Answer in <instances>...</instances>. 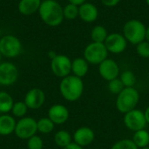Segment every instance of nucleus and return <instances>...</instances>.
I'll return each mask as SVG.
<instances>
[{
  "label": "nucleus",
  "instance_id": "obj_1",
  "mask_svg": "<svg viewBox=\"0 0 149 149\" xmlns=\"http://www.w3.org/2000/svg\"><path fill=\"white\" fill-rule=\"evenodd\" d=\"M41 20L47 25L55 27L58 26L64 20L63 7L56 0L42 1L38 9Z\"/></svg>",
  "mask_w": 149,
  "mask_h": 149
},
{
  "label": "nucleus",
  "instance_id": "obj_2",
  "mask_svg": "<svg viewBox=\"0 0 149 149\" xmlns=\"http://www.w3.org/2000/svg\"><path fill=\"white\" fill-rule=\"evenodd\" d=\"M59 93L69 102L79 100L84 93V82L82 79L73 74L63 78L59 83Z\"/></svg>",
  "mask_w": 149,
  "mask_h": 149
},
{
  "label": "nucleus",
  "instance_id": "obj_3",
  "mask_svg": "<svg viewBox=\"0 0 149 149\" xmlns=\"http://www.w3.org/2000/svg\"><path fill=\"white\" fill-rule=\"evenodd\" d=\"M140 101V93L134 87H125L118 95L115 101L117 110L125 114L136 108Z\"/></svg>",
  "mask_w": 149,
  "mask_h": 149
},
{
  "label": "nucleus",
  "instance_id": "obj_4",
  "mask_svg": "<svg viewBox=\"0 0 149 149\" xmlns=\"http://www.w3.org/2000/svg\"><path fill=\"white\" fill-rule=\"evenodd\" d=\"M147 26L139 19H130L123 26V35L127 41L132 45H138L146 40Z\"/></svg>",
  "mask_w": 149,
  "mask_h": 149
},
{
  "label": "nucleus",
  "instance_id": "obj_5",
  "mask_svg": "<svg viewBox=\"0 0 149 149\" xmlns=\"http://www.w3.org/2000/svg\"><path fill=\"white\" fill-rule=\"evenodd\" d=\"M108 51L104 43L91 42L88 44L83 52V58L89 63V65H99L101 62L108 57Z\"/></svg>",
  "mask_w": 149,
  "mask_h": 149
},
{
  "label": "nucleus",
  "instance_id": "obj_6",
  "mask_svg": "<svg viewBox=\"0 0 149 149\" xmlns=\"http://www.w3.org/2000/svg\"><path fill=\"white\" fill-rule=\"evenodd\" d=\"M22 52L20 40L13 35H5L0 38V53L9 58L17 57Z\"/></svg>",
  "mask_w": 149,
  "mask_h": 149
},
{
  "label": "nucleus",
  "instance_id": "obj_7",
  "mask_svg": "<svg viewBox=\"0 0 149 149\" xmlns=\"http://www.w3.org/2000/svg\"><path fill=\"white\" fill-rule=\"evenodd\" d=\"M38 133L37 120L32 117L25 116L16 123L14 134L20 140H28Z\"/></svg>",
  "mask_w": 149,
  "mask_h": 149
},
{
  "label": "nucleus",
  "instance_id": "obj_8",
  "mask_svg": "<svg viewBox=\"0 0 149 149\" xmlns=\"http://www.w3.org/2000/svg\"><path fill=\"white\" fill-rule=\"evenodd\" d=\"M123 122L125 127L134 133L141 129H145L148 125L144 112L137 108L125 113L123 117Z\"/></svg>",
  "mask_w": 149,
  "mask_h": 149
},
{
  "label": "nucleus",
  "instance_id": "obj_9",
  "mask_svg": "<svg viewBox=\"0 0 149 149\" xmlns=\"http://www.w3.org/2000/svg\"><path fill=\"white\" fill-rule=\"evenodd\" d=\"M51 70L58 78H65L72 72V60L64 54H58L51 60Z\"/></svg>",
  "mask_w": 149,
  "mask_h": 149
},
{
  "label": "nucleus",
  "instance_id": "obj_10",
  "mask_svg": "<svg viewBox=\"0 0 149 149\" xmlns=\"http://www.w3.org/2000/svg\"><path fill=\"white\" fill-rule=\"evenodd\" d=\"M127 41L123 34L119 32L109 33L107 39L104 42L108 52L113 54L122 53L127 46Z\"/></svg>",
  "mask_w": 149,
  "mask_h": 149
},
{
  "label": "nucleus",
  "instance_id": "obj_11",
  "mask_svg": "<svg viewBox=\"0 0 149 149\" xmlns=\"http://www.w3.org/2000/svg\"><path fill=\"white\" fill-rule=\"evenodd\" d=\"M18 79V69L11 62L0 63V84L9 86L17 82Z\"/></svg>",
  "mask_w": 149,
  "mask_h": 149
},
{
  "label": "nucleus",
  "instance_id": "obj_12",
  "mask_svg": "<svg viewBox=\"0 0 149 149\" xmlns=\"http://www.w3.org/2000/svg\"><path fill=\"white\" fill-rule=\"evenodd\" d=\"M99 73L103 79L109 82L119 77L120 66L115 60L107 58L99 65Z\"/></svg>",
  "mask_w": 149,
  "mask_h": 149
},
{
  "label": "nucleus",
  "instance_id": "obj_13",
  "mask_svg": "<svg viewBox=\"0 0 149 149\" xmlns=\"http://www.w3.org/2000/svg\"><path fill=\"white\" fill-rule=\"evenodd\" d=\"M45 101V92L38 87L30 89L24 95V102L29 109L38 110L39 109Z\"/></svg>",
  "mask_w": 149,
  "mask_h": 149
},
{
  "label": "nucleus",
  "instance_id": "obj_14",
  "mask_svg": "<svg viewBox=\"0 0 149 149\" xmlns=\"http://www.w3.org/2000/svg\"><path fill=\"white\" fill-rule=\"evenodd\" d=\"M94 139L95 133L89 127H80L72 134V141L82 148L91 145Z\"/></svg>",
  "mask_w": 149,
  "mask_h": 149
},
{
  "label": "nucleus",
  "instance_id": "obj_15",
  "mask_svg": "<svg viewBox=\"0 0 149 149\" xmlns=\"http://www.w3.org/2000/svg\"><path fill=\"white\" fill-rule=\"evenodd\" d=\"M69 116L70 113L65 106L62 104H55L50 107L47 117L55 125H63L68 120Z\"/></svg>",
  "mask_w": 149,
  "mask_h": 149
},
{
  "label": "nucleus",
  "instance_id": "obj_16",
  "mask_svg": "<svg viewBox=\"0 0 149 149\" xmlns=\"http://www.w3.org/2000/svg\"><path fill=\"white\" fill-rule=\"evenodd\" d=\"M79 17L85 23H93L99 17V10L93 3L86 2L79 6Z\"/></svg>",
  "mask_w": 149,
  "mask_h": 149
},
{
  "label": "nucleus",
  "instance_id": "obj_17",
  "mask_svg": "<svg viewBox=\"0 0 149 149\" xmlns=\"http://www.w3.org/2000/svg\"><path fill=\"white\" fill-rule=\"evenodd\" d=\"M17 120L8 113L0 114V135L8 136L14 133Z\"/></svg>",
  "mask_w": 149,
  "mask_h": 149
},
{
  "label": "nucleus",
  "instance_id": "obj_18",
  "mask_svg": "<svg viewBox=\"0 0 149 149\" xmlns=\"http://www.w3.org/2000/svg\"><path fill=\"white\" fill-rule=\"evenodd\" d=\"M41 0H20L17 5L18 11L24 16H31L38 11Z\"/></svg>",
  "mask_w": 149,
  "mask_h": 149
},
{
  "label": "nucleus",
  "instance_id": "obj_19",
  "mask_svg": "<svg viewBox=\"0 0 149 149\" xmlns=\"http://www.w3.org/2000/svg\"><path fill=\"white\" fill-rule=\"evenodd\" d=\"M89 71V63L84 58H76L72 60V73L79 78L85 77Z\"/></svg>",
  "mask_w": 149,
  "mask_h": 149
},
{
  "label": "nucleus",
  "instance_id": "obj_20",
  "mask_svg": "<svg viewBox=\"0 0 149 149\" xmlns=\"http://www.w3.org/2000/svg\"><path fill=\"white\" fill-rule=\"evenodd\" d=\"M55 144L61 148L70 145L72 141V135L66 130H59L54 135Z\"/></svg>",
  "mask_w": 149,
  "mask_h": 149
},
{
  "label": "nucleus",
  "instance_id": "obj_21",
  "mask_svg": "<svg viewBox=\"0 0 149 149\" xmlns=\"http://www.w3.org/2000/svg\"><path fill=\"white\" fill-rule=\"evenodd\" d=\"M132 141L139 149L149 146V132L146 129H141L134 132Z\"/></svg>",
  "mask_w": 149,
  "mask_h": 149
},
{
  "label": "nucleus",
  "instance_id": "obj_22",
  "mask_svg": "<svg viewBox=\"0 0 149 149\" xmlns=\"http://www.w3.org/2000/svg\"><path fill=\"white\" fill-rule=\"evenodd\" d=\"M14 100L12 96L5 92L1 91L0 92V113H8L11 111V108L13 107Z\"/></svg>",
  "mask_w": 149,
  "mask_h": 149
},
{
  "label": "nucleus",
  "instance_id": "obj_23",
  "mask_svg": "<svg viewBox=\"0 0 149 149\" xmlns=\"http://www.w3.org/2000/svg\"><path fill=\"white\" fill-rule=\"evenodd\" d=\"M108 31L106 29L105 26L98 24L93 26V28L91 31L90 36L92 42H97V43H104L108 36Z\"/></svg>",
  "mask_w": 149,
  "mask_h": 149
},
{
  "label": "nucleus",
  "instance_id": "obj_24",
  "mask_svg": "<svg viewBox=\"0 0 149 149\" xmlns=\"http://www.w3.org/2000/svg\"><path fill=\"white\" fill-rule=\"evenodd\" d=\"M54 127L55 124L48 117H43L37 120L38 132L42 134H48L52 133L54 130Z\"/></svg>",
  "mask_w": 149,
  "mask_h": 149
},
{
  "label": "nucleus",
  "instance_id": "obj_25",
  "mask_svg": "<svg viewBox=\"0 0 149 149\" xmlns=\"http://www.w3.org/2000/svg\"><path fill=\"white\" fill-rule=\"evenodd\" d=\"M28 107L27 106L25 105V103L23 101H17V102H14L13 104V107L11 108V114L13 117H17V118H24L25 117L27 112H28Z\"/></svg>",
  "mask_w": 149,
  "mask_h": 149
},
{
  "label": "nucleus",
  "instance_id": "obj_26",
  "mask_svg": "<svg viewBox=\"0 0 149 149\" xmlns=\"http://www.w3.org/2000/svg\"><path fill=\"white\" fill-rule=\"evenodd\" d=\"M120 79L125 87H134L136 84V76L130 70L122 72L120 75Z\"/></svg>",
  "mask_w": 149,
  "mask_h": 149
},
{
  "label": "nucleus",
  "instance_id": "obj_27",
  "mask_svg": "<svg viewBox=\"0 0 149 149\" xmlns=\"http://www.w3.org/2000/svg\"><path fill=\"white\" fill-rule=\"evenodd\" d=\"M64 17L68 20H73L79 17V6L73 3H68L65 7H63Z\"/></svg>",
  "mask_w": 149,
  "mask_h": 149
},
{
  "label": "nucleus",
  "instance_id": "obj_28",
  "mask_svg": "<svg viewBox=\"0 0 149 149\" xmlns=\"http://www.w3.org/2000/svg\"><path fill=\"white\" fill-rule=\"evenodd\" d=\"M111 149H139L136 145L134 143L132 140L129 139H122L117 141L113 146Z\"/></svg>",
  "mask_w": 149,
  "mask_h": 149
},
{
  "label": "nucleus",
  "instance_id": "obj_29",
  "mask_svg": "<svg viewBox=\"0 0 149 149\" xmlns=\"http://www.w3.org/2000/svg\"><path fill=\"white\" fill-rule=\"evenodd\" d=\"M124 88H125V86H123L120 78L114 79L108 82V90L111 93H113L114 95H118Z\"/></svg>",
  "mask_w": 149,
  "mask_h": 149
},
{
  "label": "nucleus",
  "instance_id": "obj_30",
  "mask_svg": "<svg viewBox=\"0 0 149 149\" xmlns=\"http://www.w3.org/2000/svg\"><path fill=\"white\" fill-rule=\"evenodd\" d=\"M26 145H27V148L28 149H43L44 141L40 136L35 134L27 140Z\"/></svg>",
  "mask_w": 149,
  "mask_h": 149
},
{
  "label": "nucleus",
  "instance_id": "obj_31",
  "mask_svg": "<svg viewBox=\"0 0 149 149\" xmlns=\"http://www.w3.org/2000/svg\"><path fill=\"white\" fill-rule=\"evenodd\" d=\"M136 52L137 54L144 58H149V42L144 40L138 45H136Z\"/></svg>",
  "mask_w": 149,
  "mask_h": 149
},
{
  "label": "nucleus",
  "instance_id": "obj_32",
  "mask_svg": "<svg viewBox=\"0 0 149 149\" xmlns=\"http://www.w3.org/2000/svg\"><path fill=\"white\" fill-rule=\"evenodd\" d=\"M121 0H100L101 3L108 8H113L117 6Z\"/></svg>",
  "mask_w": 149,
  "mask_h": 149
},
{
  "label": "nucleus",
  "instance_id": "obj_33",
  "mask_svg": "<svg viewBox=\"0 0 149 149\" xmlns=\"http://www.w3.org/2000/svg\"><path fill=\"white\" fill-rule=\"evenodd\" d=\"M62 149H84L82 147H80V146H79V145H77L76 143H74V142H72L70 145H68L67 147H65V148H64Z\"/></svg>",
  "mask_w": 149,
  "mask_h": 149
},
{
  "label": "nucleus",
  "instance_id": "obj_34",
  "mask_svg": "<svg viewBox=\"0 0 149 149\" xmlns=\"http://www.w3.org/2000/svg\"><path fill=\"white\" fill-rule=\"evenodd\" d=\"M67 1H68V3H73V4L78 5V6H79V5H81L82 3H84L86 2V0H67Z\"/></svg>",
  "mask_w": 149,
  "mask_h": 149
},
{
  "label": "nucleus",
  "instance_id": "obj_35",
  "mask_svg": "<svg viewBox=\"0 0 149 149\" xmlns=\"http://www.w3.org/2000/svg\"><path fill=\"white\" fill-rule=\"evenodd\" d=\"M144 114H145V118H146V120H147V123L149 124V106L145 109L144 111Z\"/></svg>",
  "mask_w": 149,
  "mask_h": 149
},
{
  "label": "nucleus",
  "instance_id": "obj_36",
  "mask_svg": "<svg viewBox=\"0 0 149 149\" xmlns=\"http://www.w3.org/2000/svg\"><path fill=\"white\" fill-rule=\"evenodd\" d=\"M57 55H58V54H57L55 52H53V51H50V52H48V57L51 58V60H52V58H54Z\"/></svg>",
  "mask_w": 149,
  "mask_h": 149
},
{
  "label": "nucleus",
  "instance_id": "obj_37",
  "mask_svg": "<svg viewBox=\"0 0 149 149\" xmlns=\"http://www.w3.org/2000/svg\"><path fill=\"white\" fill-rule=\"evenodd\" d=\"M146 40L149 42V26H147V31H146Z\"/></svg>",
  "mask_w": 149,
  "mask_h": 149
},
{
  "label": "nucleus",
  "instance_id": "obj_38",
  "mask_svg": "<svg viewBox=\"0 0 149 149\" xmlns=\"http://www.w3.org/2000/svg\"><path fill=\"white\" fill-rule=\"evenodd\" d=\"M145 2H146L147 5H148V6H149V0H145Z\"/></svg>",
  "mask_w": 149,
  "mask_h": 149
},
{
  "label": "nucleus",
  "instance_id": "obj_39",
  "mask_svg": "<svg viewBox=\"0 0 149 149\" xmlns=\"http://www.w3.org/2000/svg\"><path fill=\"white\" fill-rule=\"evenodd\" d=\"M141 149H149V146L148 147H146V148H141Z\"/></svg>",
  "mask_w": 149,
  "mask_h": 149
},
{
  "label": "nucleus",
  "instance_id": "obj_40",
  "mask_svg": "<svg viewBox=\"0 0 149 149\" xmlns=\"http://www.w3.org/2000/svg\"><path fill=\"white\" fill-rule=\"evenodd\" d=\"M1 58H2V55H1V53H0V63H1Z\"/></svg>",
  "mask_w": 149,
  "mask_h": 149
},
{
  "label": "nucleus",
  "instance_id": "obj_41",
  "mask_svg": "<svg viewBox=\"0 0 149 149\" xmlns=\"http://www.w3.org/2000/svg\"><path fill=\"white\" fill-rule=\"evenodd\" d=\"M0 38H1V29H0Z\"/></svg>",
  "mask_w": 149,
  "mask_h": 149
},
{
  "label": "nucleus",
  "instance_id": "obj_42",
  "mask_svg": "<svg viewBox=\"0 0 149 149\" xmlns=\"http://www.w3.org/2000/svg\"><path fill=\"white\" fill-rule=\"evenodd\" d=\"M0 86H1V84H0Z\"/></svg>",
  "mask_w": 149,
  "mask_h": 149
},
{
  "label": "nucleus",
  "instance_id": "obj_43",
  "mask_svg": "<svg viewBox=\"0 0 149 149\" xmlns=\"http://www.w3.org/2000/svg\"><path fill=\"white\" fill-rule=\"evenodd\" d=\"M97 149H99V148H97Z\"/></svg>",
  "mask_w": 149,
  "mask_h": 149
}]
</instances>
